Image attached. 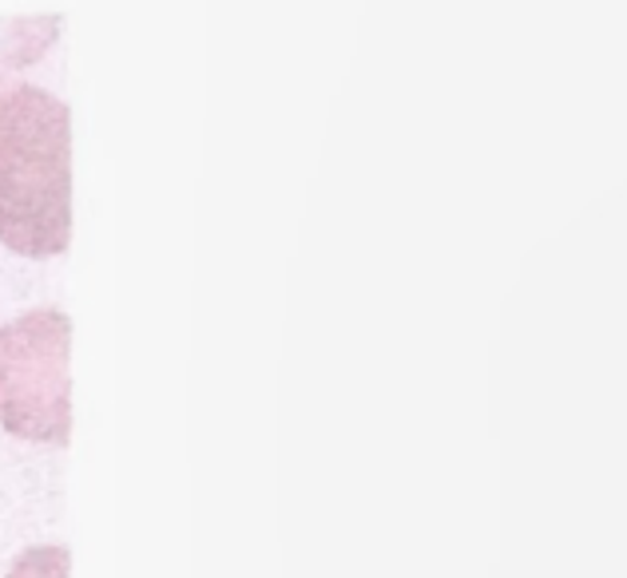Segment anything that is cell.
Here are the masks:
<instances>
[{"label":"cell","mask_w":627,"mask_h":578,"mask_svg":"<svg viewBox=\"0 0 627 578\" xmlns=\"http://www.w3.org/2000/svg\"><path fill=\"white\" fill-rule=\"evenodd\" d=\"M72 242V112L36 83L0 88V246L56 258Z\"/></svg>","instance_id":"1"},{"label":"cell","mask_w":627,"mask_h":578,"mask_svg":"<svg viewBox=\"0 0 627 578\" xmlns=\"http://www.w3.org/2000/svg\"><path fill=\"white\" fill-rule=\"evenodd\" d=\"M72 321L29 310L0 325V424L29 444L64 448L72 436Z\"/></svg>","instance_id":"2"},{"label":"cell","mask_w":627,"mask_h":578,"mask_svg":"<svg viewBox=\"0 0 627 578\" xmlns=\"http://www.w3.org/2000/svg\"><path fill=\"white\" fill-rule=\"evenodd\" d=\"M60 16H9V21H0V88L53 53L56 41H60Z\"/></svg>","instance_id":"3"},{"label":"cell","mask_w":627,"mask_h":578,"mask_svg":"<svg viewBox=\"0 0 627 578\" xmlns=\"http://www.w3.org/2000/svg\"><path fill=\"white\" fill-rule=\"evenodd\" d=\"M9 578H68V551L64 547H29L12 563Z\"/></svg>","instance_id":"4"}]
</instances>
